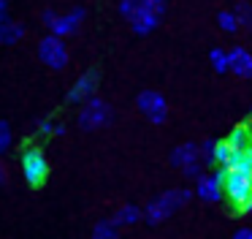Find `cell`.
<instances>
[{
    "label": "cell",
    "mask_w": 252,
    "mask_h": 239,
    "mask_svg": "<svg viewBox=\"0 0 252 239\" xmlns=\"http://www.w3.org/2000/svg\"><path fill=\"white\" fill-rule=\"evenodd\" d=\"M22 36H25V27L19 25V22H14L11 16H3V19H0V43H3V46L17 43Z\"/></svg>",
    "instance_id": "obj_10"
},
{
    "label": "cell",
    "mask_w": 252,
    "mask_h": 239,
    "mask_svg": "<svg viewBox=\"0 0 252 239\" xmlns=\"http://www.w3.org/2000/svg\"><path fill=\"white\" fill-rule=\"evenodd\" d=\"M8 16V0H0V19Z\"/></svg>",
    "instance_id": "obj_18"
},
{
    "label": "cell",
    "mask_w": 252,
    "mask_h": 239,
    "mask_svg": "<svg viewBox=\"0 0 252 239\" xmlns=\"http://www.w3.org/2000/svg\"><path fill=\"white\" fill-rule=\"evenodd\" d=\"M138 109H141L152 122H163L165 120V101H163V95H158V92H152V90L138 95Z\"/></svg>",
    "instance_id": "obj_8"
},
{
    "label": "cell",
    "mask_w": 252,
    "mask_h": 239,
    "mask_svg": "<svg viewBox=\"0 0 252 239\" xmlns=\"http://www.w3.org/2000/svg\"><path fill=\"white\" fill-rule=\"evenodd\" d=\"M228 65L241 76H250L252 74V57L244 52V49H236V52L228 54Z\"/></svg>",
    "instance_id": "obj_12"
},
{
    "label": "cell",
    "mask_w": 252,
    "mask_h": 239,
    "mask_svg": "<svg viewBox=\"0 0 252 239\" xmlns=\"http://www.w3.org/2000/svg\"><path fill=\"white\" fill-rule=\"evenodd\" d=\"M6 182V166H3V163H0V185Z\"/></svg>",
    "instance_id": "obj_19"
},
{
    "label": "cell",
    "mask_w": 252,
    "mask_h": 239,
    "mask_svg": "<svg viewBox=\"0 0 252 239\" xmlns=\"http://www.w3.org/2000/svg\"><path fill=\"white\" fill-rule=\"evenodd\" d=\"M109 122H111V109L100 98H90L79 112V128L82 130H98Z\"/></svg>",
    "instance_id": "obj_4"
},
{
    "label": "cell",
    "mask_w": 252,
    "mask_h": 239,
    "mask_svg": "<svg viewBox=\"0 0 252 239\" xmlns=\"http://www.w3.org/2000/svg\"><path fill=\"white\" fill-rule=\"evenodd\" d=\"M250 166H252V147H250Z\"/></svg>",
    "instance_id": "obj_21"
},
{
    "label": "cell",
    "mask_w": 252,
    "mask_h": 239,
    "mask_svg": "<svg viewBox=\"0 0 252 239\" xmlns=\"http://www.w3.org/2000/svg\"><path fill=\"white\" fill-rule=\"evenodd\" d=\"M95 90H98V74L95 71H87L76 79V84L71 87L65 101L68 103H87L90 98H95Z\"/></svg>",
    "instance_id": "obj_6"
},
{
    "label": "cell",
    "mask_w": 252,
    "mask_h": 239,
    "mask_svg": "<svg viewBox=\"0 0 252 239\" xmlns=\"http://www.w3.org/2000/svg\"><path fill=\"white\" fill-rule=\"evenodd\" d=\"M14 144V133H11V125L6 120H0V155H6Z\"/></svg>",
    "instance_id": "obj_15"
},
{
    "label": "cell",
    "mask_w": 252,
    "mask_h": 239,
    "mask_svg": "<svg viewBox=\"0 0 252 239\" xmlns=\"http://www.w3.org/2000/svg\"><path fill=\"white\" fill-rule=\"evenodd\" d=\"M38 133H44V136H63V133H65V125L57 122V120H38Z\"/></svg>",
    "instance_id": "obj_14"
},
{
    "label": "cell",
    "mask_w": 252,
    "mask_h": 239,
    "mask_svg": "<svg viewBox=\"0 0 252 239\" xmlns=\"http://www.w3.org/2000/svg\"><path fill=\"white\" fill-rule=\"evenodd\" d=\"M84 16H87V11H84L82 5H76V8H71L68 14H57V11L46 8L44 14H41V19H44V25L52 30V36L65 38V36H73V33H76V27L82 25Z\"/></svg>",
    "instance_id": "obj_3"
},
{
    "label": "cell",
    "mask_w": 252,
    "mask_h": 239,
    "mask_svg": "<svg viewBox=\"0 0 252 239\" xmlns=\"http://www.w3.org/2000/svg\"><path fill=\"white\" fill-rule=\"evenodd\" d=\"M19 163H22V177L30 188H41L49 179V160H46L41 147L35 144L25 147L22 155H19Z\"/></svg>",
    "instance_id": "obj_2"
},
{
    "label": "cell",
    "mask_w": 252,
    "mask_h": 239,
    "mask_svg": "<svg viewBox=\"0 0 252 239\" xmlns=\"http://www.w3.org/2000/svg\"><path fill=\"white\" fill-rule=\"evenodd\" d=\"M93 239H120V228L111 220H100L93 228Z\"/></svg>",
    "instance_id": "obj_13"
},
{
    "label": "cell",
    "mask_w": 252,
    "mask_h": 239,
    "mask_svg": "<svg viewBox=\"0 0 252 239\" xmlns=\"http://www.w3.org/2000/svg\"><path fill=\"white\" fill-rule=\"evenodd\" d=\"M247 212H252V199H250V204H247Z\"/></svg>",
    "instance_id": "obj_20"
},
{
    "label": "cell",
    "mask_w": 252,
    "mask_h": 239,
    "mask_svg": "<svg viewBox=\"0 0 252 239\" xmlns=\"http://www.w3.org/2000/svg\"><path fill=\"white\" fill-rule=\"evenodd\" d=\"M141 217H144V209H141V206H136V204H125V206H120V209L114 212L111 223H114V226L120 228V226H133V223H138Z\"/></svg>",
    "instance_id": "obj_11"
},
{
    "label": "cell",
    "mask_w": 252,
    "mask_h": 239,
    "mask_svg": "<svg viewBox=\"0 0 252 239\" xmlns=\"http://www.w3.org/2000/svg\"><path fill=\"white\" fill-rule=\"evenodd\" d=\"M38 57L44 65H49L52 71H60L68 65V49L63 43V38L57 36H46L44 41L38 43Z\"/></svg>",
    "instance_id": "obj_5"
},
{
    "label": "cell",
    "mask_w": 252,
    "mask_h": 239,
    "mask_svg": "<svg viewBox=\"0 0 252 239\" xmlns=\"http://www.w3.org/2000/svg\"><path fill=\"white\" fill-rule=\"evenodd\" d=\"M192 190L187 188H174V190H165L163 196H158V199H152L147 206H144V220L149 223V226H158V223H163L165 217H171L176 209H182V206L190 201Z\"/></svg>",
    "instance_id": "obj_1"
},
{
    "label": "cell",
    "mask_w": 252,
    "mask_h": 239,
    "mask_svg": "<svg viewBox=\"0 0 252 239\" xmlns=\"http://www.w3.org/2000/svg\"><path fill=\"white\" fill-rule=\"evenodd\" d=\"M127 19H130V25H133V30H136V33H149L155 25H158V14H155L144 0H138L136 11H133Z\"/></svg>",
    "instance_id": "obj_9"
},
{
    "label": "cell",
    "mask_w": 252,
    "mask_h": 239,
    "mask_svg": "<svg viewBox=\"0 0 252 239\" xmlns=\"http://www.w3.org/2000/svg\"><path fill=\"white\" fill-rule=\"evenodd\" d=\"M220 22L225 25V30H236V19H233V16H228V14H220Z\"/></svg>",
    "instance_id": "obj_16"
},
{
    "label": "cell",
    "mask_w": 252,
    "mask_h": 239,
    "mask_svg": "<svg viewBox=\"0 0 252 239\" xmlns=\"http://www.w3.org/2000/svg\"><path fill=\"white\" fill-rule=\"evenodd\" d=\"M233 239H252V228H250V226L239 228V231L233 234Z\"/></svg>",
    "instance_id": "obj_17"
},
{
    "label": "cell",
    "mask_w": 252,
    "mask_h": 239,
    "mask_svg": "<svg viewBox=\"0 0 252 239\" xmlns=\"http://www.w3.org/2000/svg\"><path fill=\"white\" fill-rule=\"evenodd\" d=\"M195 196L203 201H220L225 196L222 190V168H220L217 174H201L198 177V185H195Z\"/></svg>",
    "instance_id": "obj_7"
}]
</instances>
